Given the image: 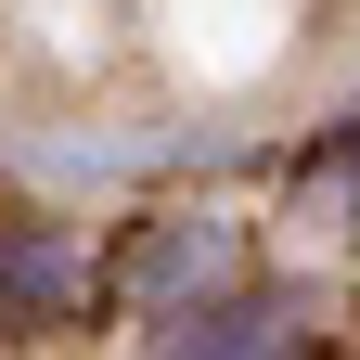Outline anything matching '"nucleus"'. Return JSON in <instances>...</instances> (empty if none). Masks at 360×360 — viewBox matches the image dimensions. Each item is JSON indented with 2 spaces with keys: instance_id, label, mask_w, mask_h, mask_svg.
Instances as JSON below:
<instances>
[{
  "instance_id": "f257e3e1",
  "label": "nucleus",
  "mask_w": 360,
  "mask_h": 360,
  "mask_svg": "<svg viewBox=\"0 0 360 360\" xmlns=\"http://www.w3.org/2000/svg\"><path fill=\"white\" fill-rule=\"evenodd\" d=\"M167 13H180L193 77H257L270 39H283V0H167Z\"/></svg>"
}]
</instances>
